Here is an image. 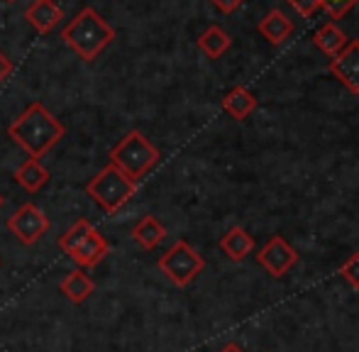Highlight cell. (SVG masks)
<instances>
[{
	"label": "cell",
	"mask_w": 359,
	"mask_h": 352,
	"mask_svg": "<svg viewBox=\"0 0 359 352\" xmlns=\"http://www.w3.org/2000/svg\"><path fill=\"white\" fill-rule=\"evenodd\" d=\"M8 135L15 144L25 149L29 157L39 159L57 147L59 140L67 135V128L44 108L42 103H29L22 115L10 123Z\"/></svg>",
	"instance_id": "1"
},
{
	"label": "cell",
	"mask_w": 359,
	"mask_h": 352,
	"mask_svg": "<svg viewBox=\"0 0 359 352\" xmlns=\"http://www.w3.org/2000/svg\"><path fill=\"white\" fill-rule=\"evenodd\" d=\"M62 39L79 54L83 62H93L105 47L115 39V29L93 8H83L62 29Z\"/></svg>",
	"instance_id": "2"
},
{
	"label": "cell",
	"mask_w": 359,
	"mask_h": 352,
	"mask_svg": "<svg viewBox=\"0 0 359 352\" xmlns=\"http://www.w3.org/2000/svg\"><path fill=\"white\" fill-rule=\"evenodd\" d=\"M110 164L118 167L125 176L137 184L142 176H147L159 162V149L144 137L140 130H130L125 137H120V142L110 149L108 154Z\"/></svg>",
	"instance_id": "3"
},
{
	"label": "cell",
	"mask_w": 359,
	"mask_h": 352,
	"mask_svg": "<svg viewBox=\"0 0 359 352\" xmlns=\"http://www.w3.org/2000/svg\"><path fill=\"white\" fill-rule=\"evenodd\" d=\"M137 184L130 176H125L118 167L108 164L93 179L86 184V194L105 210V213H118L125 203L135 196Z\"/></svg>",
	"instance_id": "4"
},
{
	"label": "cell",
	"mask_w": 359,
	"mask_h": 352,
	"mask_svg": "<svg viewBox=\"0 0 359 352\" xmlns=\"http://www.w3.org/2000/svg\"><path fill=\"white\" fill-rule=\"evenodd\" d=\"M159 269L171 284L189 286L201 271L205 269V259L191 248L186 240H176L169 250L159 257Z\"/></svg>",
	"instance_id": "5"
},
{
	"label": "cell",
	"mask_w": 359,
	"mask_h": 352,
	"mask_svg": "<svg viewBox=\"0 0 359 352\" xmlns=\"http://www.w3.org/2000/svg\"><path fill=\"white\" fill-rule=\"evenodd\" d=\"M49 228H52L49 218L34 203H22L8 218V230L22 245H34L37 240H42V235L49 233Z\"/></svg>",
	"instance_id": "6"
},
{
	"label": "cell",
	"mask_w": 359,
	"mask_h": 352,
	"mask_svg": "<svg viewBox=\"0 0 359 352\" xmlns=\"http://www.w3.org/2000/svg\"><path fill=\"white\" fill-rule=\"evenodd\" d=\"M257 262L264 266L266 274H271L274 279H281L288 269H293L298 262V252L291 243H286L281 235H274L264 248L257 252Z\"/></svg>",
	"instance_id": "7"
},
{
	"label": "cell",
	"mask_w": 359,
	"mask_h": 352,
	"mask_svg": "<svg viewBox=\"0 0 359 352\" xmlns=\"http://www.w3.org/2000/svg\"><path fill=\"white\" fill-rule=\"evenodd\" d=\"M330 74L342 83L350 93H359V42L345 44L342 52H337L330 59Z\"/></svg>",
	"instance_id": "8"
},
{
	"label": "cell",
	"mask_w": 359,
	"mask_h": 352,
	"mask_svg": "<svg viewBox=\"0 0 359 352\" xmlns=\"http://www.w3.org/2000/svg\"><path fill=\"white\" fill-rule=\"evenodd\" d=\"M108 252H110V243L98 233V230L93 228L88 233V238H86L83 243H81L79 248H76L74 252L69 255V257H72L74 262L81 266V269H90V266L103 262Z\"/></svg>",
	"instance_id": "9"
},
{
	"label": "cell",
	"mask_w": 359,
	"mask_h": 352,
	"mask_svg": "<svg viewBox=\"0 0 359 352\" xmlns=\"http://www.w3.org/2000/svg\"><path fill=\"white\" fill-rule=\"evenodd\" d=\"M64 13L54 0H34L27 10H25V20L37 29L39 34H49L59 22H62Z\"/></svg>",
	"instance_id": "10"
},
{
	"label": "cell",
	"mask_w": 359,
	"mask_h": 352,
	"mask_svg": "<svg viewBox=\"0 0 359 352\" xmlns=\"http://www.w3.org/2000/svg\"><path fill=\"white\" fill-rule=\"evenodd\" d=\"M220 250L227 259L242 262V259H245L247 255H252V250H255V238H252L242 225H232L220 238Z\"/></svg>",
	"instance_id": "11"
},
{
	"label": "cell",
	"mask_w": 359,
	"mask_h": 352,
	"mask_svg": "<svg viewBox=\"0 0 359 352\" xmlns=\"http://www.w3.org/2000/svg\"><path fill=\"white\" fill-rule=\"evenodd\" d=\"M257 29H259V34L269 44H281L293 34V22L288 20L286 13H281V10H271V13H266L264 18L259 20Z\"/></svg>",
	"instance_id": "12"
},
{
	"label": "cell",
	"mask_w": 359,
	"mask_h": 352,
	"mask_svg": "<svg viewBox=\"0 0 359 352\" xmlns=\"http://www.w3.org/2000/svg\"><path fill=\"white\" fill-rule=\"evenodd\" d=\"M222 110H225V113L230 115V118H235V120L250 118V115L257 110L255 93H252L250 88H245V86L230 88L225 93V98H222Z\"/></svg>",
	"instance_id": "13"
},
{
	"label": "cell",
	"mask_w": 359,
	"mask_h": 352,
	"mask_svg": "<svg viewBox=\"0 0 359 352\" xmlns=\"http://www.w3.org/2000/svg\"><path fill=\"white\" fill-rule=\"evenodd\" d=\"M15 181H18L25 191H29V194H37V191L49 181V169L42 167L39 159L29 157L27 162H22L18 169H15Z\"/></svg>",
	"instance_id": "14"
},
{
	"label": "cell",
	"mask_w": 359,
	"mask_h": 352,
	"mask_svg": "<svg viewBox=\"0 0 359 352\" xmlns=\"http://www.w3.org/2000/svg\"><path fill=\"white\" fill-rule=\"evenodd\" d=\"M62 291L67 294V299L72 301V304H83L95 291V284L83 269H74L62 279Z\"/></svg>",
	"instance_id": "15"
},
{
	"label": "cell",
	"mask_w": 359,
	"mask_h": 352,
	"mask_svg": "<svg viewBox=\"0 0 359 352\" xmlns=\"http://www.w3.org/2000/svg\"><path fill=\"white\" fill-rule=\"evenodd\" d=\"M313 42H316V47L320 49L325 57L332 59L337 52H342V49H345L347 37L335 22H325V25H320V27L316 29V34H313Z\"/></svg>",
	"instance_id": "16"
},
{
	"label": "cell",
	"mask_w": 359,
	"mask_h": 352,
	"mask_svg": "<svg viewBox=\"0 0 359 352\" xmlns=\"http://www.w3.org/2000/svg\"><path fill=\"white\" fill-rule=\"evenodd\" d=\"M164 238H166V228L154 218V215H144V218L133 228V240L142 250H154Z\"/></svg>",
	"instance_id": "17"
},
{
	"label": "cell",
	"mask_w": 359,
	"mask_h": 352,
	"mask_svg": "<svg viewBox=\"0 0 359 352\" xmlns=\"http://www.w3.org/2000/svg\"><path fill=\"white\" fill-rule=\"evenodd\" d=\"M198 49L208 59H220L222 54L230 49V37H227L225 29H220L217 25H213V27H208L198 37Z\"/></svg>",
	"instance_id": "18"
},
{
	"label": "cell",
	"mask_w": 359,
	"mask_h": 352,
	"mask_svg": "<svg viewBox=\"0 0 359 352\" xmlns=\"http://www.w3.org/2000/svg\"><path fill=\"white\" fill-rule=\"evenodd\" d=\"M93 230V223H90L88 218H79L72 228L67 230V233L59 238V248L64 250L67 255H72L76 248H79L81 243H83L86 238H88V233Z\"/></svg>",
	"instance_id": "19"
},
{
	"label": "cell",
	"mask_w": 359,
	"mask_h": 352,
	"mask_svg": "<svg viewBox=\"0 0 359 352\" xmlns=\"http://www.w3.org/2000/svg\"><path fill=\"white\" fill-rule=\"evenodd\" d=\"M340 276L352 286V289L359 291V252H355L345 264L340 266Z\"/></svg>",
	"instance_id": "20"
},
{
	"label": "cell",
	"mask_w": 359,
	"mask_h": 352,
	"mask_svg": "<svg viewBox=\"0 0 359 352\" xmlns=\"http://www.w3.org/2000/svg\"><path fill=\"white\" fill-rule=\"evenodd\" d=\"M357 0H320V8H325V13L330 15L332 20L342 18V15H347L352 8H355Z\"/></svg>",
	"instance_id": "21"
},
{
	"label": "cell",
	"mask_w": 359,
	"mask_h": 352,
	"mask_svg": "<svg viewBox=\"0 0 359 352\" xmlns=\"http://www.w3.org/2000/svg\"><path fill=\"white\" fill-rule=\"evenodd\" d=\"M288 3H291L303 18H311L316 10H320V0H288Z\"/></svg>",
	"instance_id": "22"
},
{
	"label": "cell",
	"mask_w": 359,
	"mask_h": 352,
	"mask_svg": "<svg viewBox=\"0 0 359 352\" xmlns=\"http://www.w3.org/2000/svg\"><path fill=\"white\" fill-rule=\"evenodd\" d=\"M210 3L215 5L220 13H225V15H230V13H235L237 8H240L245 0H210Z\"/></svg>",
	"instance_id": "23"
},
{
	"label": "cell",
	"mask_w": 359,
	"mask_h": 352,
	"mask_svg": "<svg viewBox=\"0 0 359 352\" xmlns=\"http://www.w3.org/2000/svg\"><path fill=\"white\" fill-rule=\"evenodd\" d=\"M13 59H8V54L0 52V83H5L10 79V74H13Z\"/></svg>",
	"instance_id": "24"
},
{
	"label": "cell",
	"mask_w": 359,
	"mask_h": 352,
	"mask_svg": "<svg viewBox=\"0 0 359 352\" xmlns=\"http://www.w3.org/2000/svg\"><path fill=\"white\" fill-rule=\"evenodd\" d=\"M220 352H245V350H242V348H240V345H237V343H227L225 348H222Z\"/></svg>",
	"instance_id": "25"
},
{
	"label": "cell",
	"mask_w": 359,
	"mask_h": 352,
	"mask_svg": "<svg viewBox=\"0 0 359 352\" xmlns=\"http://www.w3.org/2000/svg\"><path fill=\"white\" fill-rule=\"evenodd\" d=\"M3 203H5V198H3V196H0V208H3Z\"/></svg>",
	"instance_id": "26"
},
{
	"label": "cell",
	"mask_w": 359,
	"mask_h": 352,
	"mask_svg": "<svg viewBox=\"0 0 359 352\" xmlns=\"http://www.w3.org/2000/svg\"><path fill=\"white\" fill-rule=\"evenodd\" d=\"M8 3H15V0H8Z\"/></svg>",
	"instance_id": "27"
}]
</instances>
